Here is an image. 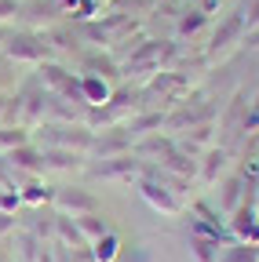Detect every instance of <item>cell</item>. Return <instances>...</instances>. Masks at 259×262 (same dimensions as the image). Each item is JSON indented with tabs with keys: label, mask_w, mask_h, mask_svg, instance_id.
<instances>
[{
	"label": "cell",
	"mask_w": 259,
	"mask_h": 262,
	"mask_svg": "<svg viewBox=\"0 0 259 262\" xmlns=\"http://www.w3.org/2000/svg\"><path fill=\"white\" fill-rule=\"evenodd\" d=\"M143 171H146V160H139L135 153L110 157V160H103L99 168H95V175H99V179H110V182H132V179L139 182Z\"/></svg>",
	"instance_id": "7"
},
{
	"label": "cell",
	"mask_w": 259,
	"mask_h": 262,
	"mask_svg": "<svg viewBox=\"0 0 259 262\" xmlns=\"http://www.w3.org/2000/svg\"><path fill=\"white\" fill-rule=\"evenodd\" d=\"M8 33H11V26H0V48H4V40H8Z\"/></svg>",
	"instance_id": "24"
},
{
	"label": "cell",
	"mask_w": 259,
	"mask_h": 262,
	"mask_svg": "<svg viewBox=\"0 0 259 262\" xmlns=\"http://www.w3.org/2000/svg\"><path fill=\"white\" fill-rule=\"evenodd\" d=\"M51 211L70 215V219L91 215V211H99V196L88 193V189H81V186H55V193H51Z\"/></svg>",
	"instance_id": "3"
},
{
	"label": "cell",
	"mask_w": 259,
	"mask_h": 262,
	"mask_svg": "<svg viewBox=\"0 0 259 262\" xmlns=\"http://www.w3.org/2000/svg\"><path fill=\"white\" fill-rule=\"evenodd\" d=\"M117 70H121V66L113 62V55H103V51H88V55H84V73H91V77H106V80H113Z\"/></svg>",
	"instance_id": "14"
},
{
	"label": "cell",
	"mask_w": 259,
	"mask_h": 262,
	"mask_svg": "<svg viewBox=\"0 0 259 262\" xmlns=\"http://www.w3.org/2000/svg\"><path fill=\"white\" fill-rule=\"evenodd\" d=\"M0 262H8V255H0Z\"/></svg>",
	"instance_id": "25"
},
{
	"label": "cell",
	"mask_w": 259,
	"mask_h": 262,
	"mask_svg": "<svg viewBox=\"0 0 259 262\" xmlns=\"http://www.w3.org/2000/svg\"><path fill=\"white\" fill-rule=\"evenodd\" d=\"M226 233L234 241H248V244H259V208L252 201H241L230 219H226Z\"/></svg>",
	"instance_id": "6"
},
{
	"label": "cell",
	"mask_w": 259,
	"mask_h": 262,
	"mask_svg": "<svg viewBox=\"0 0 259 262\" xmlns=\"http://www.w3.org/2000/svg\"><path fill=\"white\" fill-rule=\"evenodd\" d=\"M132 146H135L132 131H128L124 124H117V127H103V131H95L91 153L99 157V160H110V157H124V153H132Z\"/></svg>",
	"instance_id": "4"
},
{
	"label": "cell",
	"mask_w": 259,
	"mask_h": 262,
	"mask_svg": "<svg viewBox=\"0 0 259 262\" xmlns=\"http://www.w3.org/2000/svg\"><path fill=\"white\" fill-rule=\"evenodd\" d=\"M77 229H81L84 244H91V241H99L103 233H110V222L99 211H91V215H77Z\"/></svg>",
	"instance_id": "16"
},
{
	"label": "cell",
	"mask_w": 259,
	"mask_h": 262,
	"mask_svg": "<svg viewBox=\"0 0 259 262\" xmlns=\"http://www.w3.org/2000/svg\"><path fill=\"white\" fill-rule=\"evenodd\" d=\"M117 255H121V237L113 233H103L99 241H91V262H117Z\"/></svg>",
	"instance_id": "15"
},
{
	"label": "cell",
	"mask_w": 259,
	"mask_h": 262,
	"mask_svg": "<svg viewBox=\"0 0 259 262\" xmlns=\"http://www.w3.org/2000/svg\"><path fill=\"white\" fill-rule=\"evenodd\" d=\"M0 55H4L8 62H26V66H44L55 58V48L48 44L44 33L37 29H11L4 48H0Z\"/></svg>",
	"instance_id": "2"
},
{
	"label": "cell",
	"mask_w": 259,
	"mask_h": 262,
	"mask_svg": "<svg viewBox=\"0 0 259 262\" xmlns=\"http://www.w3.org/2000/svg\"><path fill=\"white\" fill-rule=\"evenodd\" d=\"M205 26H208L205 11H186V15H179V37H193V33L205 29Z\"/></svg>",
	"instance_id": "18"
},
{
	"label": "cell",
	"mask_w": 259,
	"mask_h": 262,
	"mask_svg": "<svg viewBox=\"0 0 259 262\" xmlns=\"http://www.w3.org/2000/svg\"><path fill=\"white\" fill-rule=\"evenodd\" d=\"M58 4H62V8H66V11H73V8L81 4V0H58Z\"/></svg>",
	"instance_id": "23"
},
{
	"label": "cell",
	"mask_w": 259,
	"mask_h": 262,
	"mask_svg": "<svg viewBox=\"0 0 259 262\" xmlns=\"http://www.w3.org/2000/svg\"><path fill=\"white\" fill-rule=\"evenodd\" d=\"M18 11H22V0H0V26L18 18Z\"/></svg>",
	"instance_id": "20"
},
{
	"label": "cell",
	"mask_w": 259,
	"mask_h": 262,
	"mask_svg": "<svg viewBox=\"0 0 259 262\" xmlns=\"http://www.w3.org/2000/svg\"><path fill=\"white\" fill-rule=\"evenodd\" d=\"M55 237L66 244V248H84V237H81V229H77V219L70 222V215H58V211H55Z\"/></svg>",
	"instance_id": "17"
},
{
	"label": "cell",
	"mask_w": 259,
	"mask_h": 262,
	"mask_svg": "<svg viewBox=\"0 0 259 262\" xmlns=\"http://www.w3.org/2000/svg\"><path fill=\"white\" fill-rule=\"evenodd\" d=\"M139 193H143V201H146L153 211H161V215H183V196H175L165 182L143 175V179H139Z\"/></svg>",
	"instance_id": "5"
},
{
	"label": "cell",
	"mask_w": 259,
	"mask_h": 262,
	"mask_svg": "<svg viewBox=\"0 0 259 262\" xmlns=\"http://www.w3.org/2000/svg\"><path fill=\"white\" fill-rule=\"evenodd\" d=\"M8 98L11 95H0V124H4V113H8Z\"/></svg>",
	"instance_id": "22"
},
{
	"label": "cell",
	"mask_w": 259,
	"mask_h": 262,
	"mask_svg": "<svg viewBox=\"0 0 259 262\" xmlns=\"http://www.w3.org/2000/svg\"><path fill=\"white\" fill-rule=\"evenodd\" d=\"M99 4H103V0H99Z\"/></svg>",
	"instance_id": "27"
},
{
	"label": "cell",
	"mask_w": 259,
	"mask_h": 262,
	"mask_svg": "<svg viewBox=\"0 0 259 262\" xmlns=\"http://www.w3.org/2000/svg\"><path fill=\"white\" fill-rule=\"evenodd\" d=\"M226 168H230V149H223V146H208L205 157L197 160V175H201V186H215Z\"/></svg>",
	"instance_id": "9"
},
{
	"label": "cell",
	"mask_w": 259,
	"mask_h": 262,
	"mask_svg": "<svg viewBox=\"0 0 259 262\" xmlns=\"http://www.w3.org/2000/svg\"><path fill=\"white\" fill-rule=\"evenodd\" d=\"M245 201V182H241V171H234V175H226L223 182H219V193H215V208L223 211V215H230L237 204Z\"/></svg>",
	"instance_id": "10"
},
{
	"label": "cell",
	"mask_w": 259,
	"mask_h": 262,
	"mask_svg": "<svg viewBox=\"0 0 259 262\" xmlns=\"http://www.w3.org/2000/svg\"><path fill=\"white\" fill-rule=\"evenodd\" d=\"M81 95H84V106H106L113 98V84L106 77H91V73H81Z\"/></svg>",
	"instance_id": "11"
},
{
	"label": "cell",
	"mask_w": 259,
	"mask_h": 262,
	"mask_svg": "<svg viewBox=\"0 0 259 262\" xmlns=\"http://www.w3.org/2000/svg\"><path fill=\"white\" fill-rule=\"evenodd\" d=\"M215 262H259V244L248 241H226L215 255Z\"/></svg>",
	"instance_id": "13"
},
{
	"label": "cell",
	"mask_w": 259,
	"mask_h": 262,
	"mask_svg": "<svg viewBox=\"0 0 259 262\" xmlns=\"http://www.w3.org/2000/svg\"><path fill=\"white\" fill-rule=\"evenodd\" d=\"M0 66H4V55H0Z\"/></svg>",
	"instance_id": "26"
},
{
	"label": "cell",
	"mask_w": 259,
	"mask_h": 262,
	"mask_svg": "<svg viewBox=\"0 0 259 262\" xmlns=\"http://www.w3.org/2000/svg\"><path fill=\"white\" fill-rule=\"evenodd\" d=\"M0 233H15V211H0Z\"/></svg>",
	"instance_id": "21"
},
{
	"label": "cell",
	"mask_w": 259,
	"mask_h": 262,
	"mask_svg": "<svg viewBox=\"0 0 259 262\" xmlns=\"http://www.w3.org/2000/svg\"><path fill=\"white\" fill-rule=\"evenodd\" d=\"M241 26H245L241 18H230V22H226V26H223V29L215 33V40H212V44H215V51H223V48H230V44H226V40H230V37H234V33H241Z\"/></svg>",
	"instance_id": "19"
},
{
	"label": "cell",
	"mask_w": 259,
	"mask_h": 262,
	"mask_svg": "<svg viewBox=\"0 0 259 262\" xmlns=\"http://www.w3.org/2000/svg\"><path fill=\"white\" fill-rule=\"evenodd\" d=\"M66 15V8L58 0H26L18 18H26L29 26H44V29H55V22Z\"/></svg>",
	"instance_id": "8"
},
{
	"label": "cell",
	"mask_w": 259,
	"mask_h": 262,
	"mask_svg": "<svg viewBox=\"0 0 259 262\" xmlns=\"http://www.w3.org/2000/svg\"><path fill=\"white\" fill-rule=\"evenodd\" d=\"M84 168V153H70V149H44V175L48 171H81Z\"/></svg>",
	"instance_id": "12"
},
{
	"label": "cell",
	"mask_w": 259,
	"mask_h": 262,
	"mask_svg": "<svg viewBox=\"0 0 259 262\" xmlns=\"http://www.w3.org/2000/svg\"><path fill=\"white\" fill-rule=\"evenodd\" d=\"M33 142L41 149H70V153H91L95 131L88 124H70V120H44L33 127Z\"/></svg>",
	"instance_id": "1"
}]
</instances>
